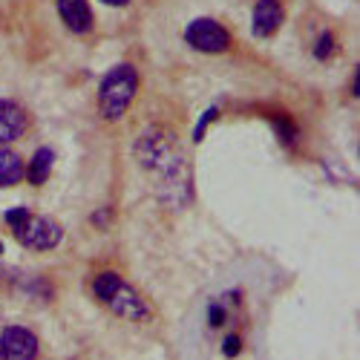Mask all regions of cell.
Returning a JSON list of instances; mask_svg holds the SVG:
<instances>
[{
  "label": "cell",
  "instance_id": "obj_1",
  "mask_svg": "<svg viewBox=\"0 0 360 360\" xmlns=\"http://www.w3.org/2000/svg\"><path fill=\"white\" fill-rule=\"evenodd\" d=\"M136 159H139L141 170L156 176L159 196L167 207H182L191 202L193 176H191L188 159L182 153V147L176 144L173 133H167L162 127L144 130L136 141Z\"/></svg>",
  "mask_w": 360,
  "mask_h": 360
},
{
  "label": "cell",
  "instance_id": "obj_2",
  "mask_svg": "<svg viewBox=\"0 0 360 360\" xmlns=\"http://www.w3.org/2000/svg\"><path fill=\"white\" fill-rule=\"evenodd\" d=\"M136 89H139V75L130 64H118L101 78L98 110H101V115L107 118V122H118V118L127 112V107L136 98Z\"/></svg>",
  "mask_w": 360,
  "mask_h": 360
},
{
  "label": "cell",
  "instance_id": "obj_3",
  "mask_svg": "<svg viewBox=\"0 0 360 360\" xmlns=\"http://www.w3.org/2000/svg\"><path fill=\"white\" fill-rule=\"evenodd\" d=\"M15 236L32 251H52L64 239V228L52 217H29L26 225H20L15 231Z\"/></svg>",
  "mask_w": 360,
  "mask_h": 360
},
{
  "label": "cell",
  "instance_id": "obj_4",
  "mask_svg": "<svg viewBox=\"0 0 360 360\" xmlns=\"http://www.w3.org/2000/svg\"><path fill=\"white\" fill-rule=\"evenodd\" d=\"M185 41L199 52H225L231 46L228 29L222 23H217L214 18H196L185 29Z\"/></svg>",
  "mask_w": 360,
  "mask_h": 360
},
{
  "label": "cell",
  "instance_id": "obj_5",
  "mask_svg": "<svg viewBox=\"0 0 360 360\" xmlns=\"http://www.w3.org/2000/svg\"><path fill=\"white\" fill-rule=\"evenodd\" d=\"M38 338L23 326H9L0 332V360H35Z\"/></svg>",
  "mask_w": 360,
  "mask_h": 360
},
{
  "label": "cell",
  "instance_id": "obj_6",
  "mask_svg": "<svg viewBox=\"0 0 360 360\" xmlns=\"http://www.w3.org/2000/svg\"><path fill=\"white\" fill-rule=\"evenodd\" d=\"M107 306H110L118 317L133 320V323H147V320H150V309H147V303L139 297V291L130 288L127 283H122V285L115 288V294L107 300Z\"/></svg>",
  "mask_w": 360,
  "mask_h": 360
},
{
  "label": "cell",
  "instance_id": "obj_7",
  "mask_svg": "<svg viewBox=\"0 0 360 360\" xmlns=\"http://www.w3.org/2000/svg\"><path fill=\"white\" fill-rule=\"evenodd\" d=\"M55 6L67 29H72L75 35H86L93 29V9L86 0H55Z\"/></svg>",
  "mask_w": 360,
  "mask_h": 360
},
{
  "label": "cell",
  "instance_id": "obj_8",
  "mask_svg": "<svg viewBox=\"0 0 360 360\" xmlns=\"http://www.w3.org/2000/svg\"><path fill=\"white\" fill-rule=\"evenodd\" d=\"M251 29L257 38H268L274 35L280 23H283V6L277 4V0H259V4L254 6V18H251Z\"/></svg>",
  "mask_w": 360,
  "mask_h": 360
},
{
  "label": "cell",
  "instance_id": "obj_9",
  "mask_svg": "<svg viewBox=\"0 0 360 360\" xmlns=\"http://www.w3.org/2000/svg\"><path fill=\"white\" fill-rule=\"evenodd\" d=\"M23 130H26V112L15 101L0 98V144L20 139Z\"/></svg>",
  "mask_w": 360,
  "mask_h": 360
},
{
  "label": "cell",
  "instance_id": "obj_10",
  "mask_svg": "<svg viewBox=\"0 0 360 360\" xmlns=\"http://www.w3.org/2000/svg\"><path fill=\"white\" fill-rule=\"evenodd\" d=\"M23 159L9 147H0V188H12L23 179Z\"/></svg>",
  "mask_w": 360,
  "mask_h": 360
},
{
  "label": "cell",
  "instance_id": "obj_11",
  "mask_svg": "<svg viewBox=\"0 0 360 360\" xmlns=\"http://www.w3.org/2000/svg\"><path fill=\"white\" fill-rule=\"evenodd\" d=\"M52 165H55V153H52L49 147H41V150H35L32 162H29V167H26L23 173H26V179H29L32 185H44L46 179H49Z\"/></svg>",
  "mask_w": 360,
  "mask_h": 360
},
{
  "label": "cell",
  "instance_id": "obj_12",
  "mask_svg": "<svg viewBox=\"0 0 360 360\" xmlns=\"http://www.w3.org/2000/svg\"><path fill=\"white\" fill-rule=\"evenodd\" d=\"M122 283H124V280L118 277L115 271H101V274L93 280V294L101 300V303H107V300L115 294V288L122 285Z\"/></svg>",
  "mask_w": 360,
  "mask_h": 360
},
{
  "label": "cell",
  "instance_id": "obj_13",
  "mask_svg": "<svg viewBox=\"0 0 360 360\" xmlns=\"http://www.w3.org/2000/svg\"><path fill=\"white\" fill-rule=\"evenodd\" d=\"M335 52V35L332 32H323L317 38V46H314V58H320V61H326L328 55Z\"/></svg>",
  "mask_w": 360,
  "mask_h": 360
},
{
  "label": "cell",
  "instance_id": "obj_14",
  "mask_svg": "<svg viewBox=\"0 0 360 360\" xmlns=\"http://www.w3.org/2000/svg\"><path fill=\"white\" fill-rule=\"evenodd\" d=\"M29 217H32V211H29V207H12V211H6V214H4V219L9 222V228H12V231H18L20 225H26V219H29Z\"/></svg>",
  "mask_w": 360,
  "mask_h": 360
},
{
  "label": "cell",
  "instance_id": "obj_15",
  "mask_svg": "<svg viewBox=\"0 0 360 360\" xmlns=\"http://www.w3.org/2000/svg\"><path fill=\"white\" fill-rule=\"evenodd\" d=\"M214 118H219V110H217V107H207V110H205V115L199 118L196 130H193V141H202V139H205V130H207V124H211Z\"/></svg>",
  "mask_w": 360,
  "mask_h": 360
},
{
  "label": "cell",
  "instance_id": "obj_16",
  "mask_svg": "<svg viewBox=\"0 0 360 360\" xmlns=\"http://www.w3.org/2000/svg\"><path fill=\"white\" fill-rule=\"evenodd\" d=\"M274 127H277V133H280V139L283 141H294V127H291V122H288V118H285V122H283V118H274Z\"/></svg>",
  "mask_w": 360,
  "mask_h": 360
},
{
  "label": "cell",
  "instance_id": "obj_17",
  "mask_svg": "<svg viewBox=\"0 0 360 360\" xmlns=\"http://www.w3.org/2000/svg\"><path fill=\"white\" fill-rule=\"evenodd\" d=\"M239 349H243V340H239L236 335H231V338L225 340V346H222V352H225L228 357H236V354H239Z\"/></svg>",
  "mask_w": 360,
  "mask_h": 360
},
{
  "label": "cell",
  "instance_id": "obj_18",
  "mask_svg": "<svg viewBox=\"0 0 360 360\" xmlns=\"http://www.w3.org/2000/svg\"><path fill=\"white\" fill-rule=\"evenodd\" d=\"M225 323V311L222 306H211V326H222Z\"/></svg>",
  "mask_w": 360,
  "mask_h": 360
},
{
  "label": "cell",
  "instance_id": "obj_19",
  "mask_svg": "<svg viewBox=\"0 0 360 360\" xmlns=\"http://www.w3.org/2000/svg\"><path fill=\"white\" fill-rule=\"evenodd\" d=\"M107 222H110V211H96V214H93V225H101V228H104Z\"/></svg>",
  "mask_w": 360,
  "mask_h": 360
},
{
  "label": "cell",
  "instance_id": "obj_20",
  "mask_svg": "<svg viewBox=\"0 0 360 360\" xmlns=\"http://www.w3.org/2000/svg\"><path fill=\"white\" fill-rule=\"evenodd\" d=\"M101 4H107V6H127L130 0H101Z\"/></svg>",
  "mask_w": 360,
  "mask_h": 360
},
{
  "label": "cell",
  "instance_id": "obj_21",
  "mask_svg": "<svg viewBox=\"0 0 360 360\" xmlns=\"http://www.w3.org/2000/svg\"><path fill=\"white\" fill-rule=\"evenodd\" d=\"M0 251H4V243H0Z\"/></svg>",
  "mask_w": 360,
  "mask_h": 360
}]
</instances>
